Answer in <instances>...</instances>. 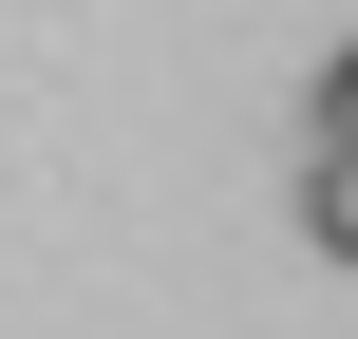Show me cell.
<instances>
[{
    "label": "cell",
    "instance_id": "1",
    "mask_svg": "<svg viewBox=\"0 0 358 339\" xmlns=\"http://www.w3.org/2000/svg\"><path fill=\"white\" fill-rule=\"evenodd\" d=\"M302 226H321V264H358V170L340 151H302Z\"/></svg>",
    "mask_w": 358,
    "mask_h": 339
},
{
    "label": "cell",
    "instance_id": "2",
    "mask_svg": "<svg viewBox=\"0 0 358 339\" xmlns=\"http://www.w3.org/2000/svg\"><path fill=\"white\" fill-rule=\"evenodd\" d=\"M302 151H340V170H358V38L321 57V94H302Z\"/></svg>",
    "mask_w": 358,
    "mask_h": 339
}]
</instances>
